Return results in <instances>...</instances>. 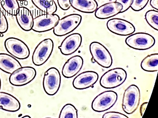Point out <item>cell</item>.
<instances>
[{"instance_id": "obj_10", "label": "cell", "mask_w": 158, "mask_h": 118, "mask_svg": "<svg viewBox=\"0 0 158 118\" xmlns=\"http://www.w3.org/2000/svg\"><path fill=\"white\" fill-rule=\"evenodd\" d=\"M36 75V69L31 67H22L10 75L9 82L13 86L22 87L30 83Z\"/></svg>"}, {"instance_id": "obj_22", "label": "cell", "mask_w": 158, "mask_h": 118, "mask_svg": "<svg viewBox=\"0 0 158 118\" xmlns=\"http://www.w3.org/2000/svg\"><path fill=\"white\" fill-rule=\"evenodd\" d=\"M32 3L41 11L45 14H54L57 7L54 0H31Z\"/></svg>"}, {"instance_id": "obj_12", "label": "cell", "mask_w": 158, "mask_h": 118, "mask_svg": "<svg viewBox=\"0 0 158 118\" xmlns=\"http://www.w3.org/2000/svg\"><path fill=\"white\" fill-rule=\"evenodd\" d=\"M106 25L110 31L119 36H129L134 34L135 30L132 23L123 19H110L107 22Z\"/></svg>"}, {"instance_id": "obj_7", "label": "cell", "mask_w": 158, "mask_h": 118, "mask_svg": "<svg viewBox=\"0 0 158 118\" xmlns=\"http://www.w3.org/2000/svg\"><path fill=\"white\" fill-rule=\"evenodd\" d=\"M61 83V76L58 69L55 67L49 68L44 74L43 87L45 92L52 96L58 92Z\"/></svg>"}, {"instance_id": "obj_16", "label": "cell", "mask_w": 158, "mask_h": 118, "mask_svg": "<svg viewBox=\"0 0 158 118\" xmlns=\"http://www.w3.org/2000/svg\"><path fill=\"white\" fill-rule=\"evenodd\" d=\"M122 9V5L120 3L116 2H109L98 8L95 16L100 19H106L118 14Z\"/></svg>"}, {"instance_id": "obj_24", "label": "cell", "mask_w": 158, "mask_h": 118, "mask_svg": "<svg viewBox=\"0 0 158 118\" xmlns=\"http://www.w3.org/2000/svg\"><path fill=\"white\" fill-rule=\"evenodd\" d=\"M59 118H77L78 111L73 105L68 104L61 110Z\"/></svg>"}, {"instance_id": "obj_32", "label": "cell", "mask_w": 158, "mask_h": 118, "mask_svg": "<svg viewBox=\"0 0 158 118\" xmlns=\"http://www.w3.org/2000/svg\"><path fill=\"white\" fill-rule=\"evenodd\" d=\"M150 4L153 9L158 10V0H151Z\"/></svg>"}, {"instance_id": "obj_8", "label": "cell", "mask_w": 158, "mask_h": 118, "mask_svg": "<svg viewBox=\"0 0 158 118\" xmlns=\"http://www.w3.org/2000/svg\"><path fill=\"white\" fill-rule=\"evenodd\" d=\"M118 100V94L113 91H107L97 96L92 101V109L97 112H102L111 108Z\"/></svg>"}, {"instance_id": "obj_15", "label": "cell", "mask_w": 158, "mask_h": 118, "mask_svg": "<svg viewBox=\"0 0 158 118\" xmlns=\"http://www.w3.org/2000/svg\"><path fill=\"white\" fill-rule=\"evenodd\" d=\"M83 58L79 55H75L68 59L64 65L62 71V75L66 78H71L81 71L83 67Z\"/></svg>"}, {"instance_id": "obj_23", "label": "cell", "mask_w": 158, "mask_h": 118, "mask_svg": "<svg viewBox=\"0 0 158 118\" xmlns=\"http://www.w3.org/2000/svg\"><path fill=\"white\" fill-rule=\"evenodd\" d=\"M0 3L3 10L9 14L16 16L20 7L18 0H0Z\"/></svg>"}, {"instance_id": "obj_3", "label": "cell", "mask_w": 158, "mask_h": 118, "mask_svg": "<svg viewBox=\"0 0 158 118\" xmlns=\"http://www.w3.org/2000/svg\"><path fill=\"white\" fill-rule=\"evenodd\" d=\"M82 17L78 14H71L62 18L53 29L55 36L62 37L70 34L81 24Z\"/></svg>"}, {"instance_id": "obj_13", "label": "cell", "mask_w": 158, "mask_h": 118, "mask_svg": "<svg viewBox=\"0 0 158 118\" xmlns=\"http://www.w3.org/2000/svg\"><path fill=\"white\" fill-rule=\"evenodd\" d=\"M82 43V36L78 33H74L66 37L58 48L63 55H69L75 53L81 47Z\"/></svg>"}, {"instance_id": "obj_26", "label": "cell", "mask_w": 158, "mask_h": 118, "mask_svg": "<svg viewBox=\"0 0 158 118\" xmlns=\"http://www.w3.org/2000/svg\"><path fill=\"white\" fill-rule=\"evenodd\" d=\"M149 0H133L131 7L135 11H139L145 7Z\"/></svg>"}, {"instance_id": "obj_4", "label": "cell", "mask_w": 158, "mask_h": 118, "mask_svg": "<svg viewBox=\"0 0 158 118\" xmlns=\"http://www.w3.org/2000/svg\"><path fill=\"white\" fill-rule=\"evenodd\" d=\"M89 51L93 60L103 68L111 67L113 60L110 52L103 45L97 41L92 42L89 45Z\"/></svg>"}, {"instance_id": "obj_28", "label": "cell", "mask_w": 158, "mask_h": 118, "mask_svg": "<svg viewBox=\"0 0 158 118\" xmlns=\"http://www.w3.org/2000/svg\"><path fill=\"white\" fill-rule=\"evenodd\" d=\"M102 118H128V117L122 113L116 112H109L105 113Z\"/></svg>"}, {"instance_id": "obj_20", "label": "cell", "mask_w": 158, "mask_h": 118, "mask_svg": "<svg viewBox=\"0 0 158 118\" xmlns=\"http://www.w3.org/2000/svg\"><path fill=\"white\" fill-rule=\"evenodd\" d=\"M72 7L81 12L91 14L95 12L98 8L95 0H70Z\"/></svg>"}, {"instance_id": "obj_29", "label": "cell", "mask_w": 158, "mask_h": 118, "mask_svg": "<svg viewBox=\"0 0 158 118\" xmlns=\"http://www.w3.org/2000/svg\"><path fill=\"white\" fill-rule=\"evenodd\" d=\"M133 1V0H115V2L122 5L123 9L120 13L125 12L128 10L131 7Z\"/></svg>"}, {"instance_id": "obj_1", "label": "cell", "mask_w": 158, "mask_h": 118, "mask_svg": "<svg viewBox=\"0 0 158 118\" xmlns=\"http://www.w3.org/2000/svg\"><path fill=\"white\" fill-rule=\"evenodd\" d=\"M127 77V72L123 68H112L102 75L100 80V85L106 89L117 88L124 83Z\"/></svg>"}, {"instance_id": "obj_18", "label": "cell", "mask_w": 158, "mask_h": 118, "mask_svg": "<svg viewBox=\"0 0 158 118\" xmlns=\"http://www.w3.org/2000/svg\"><path fill=\"white\" fill-rule=\"evenodd\" d=\"M21 108L19 101L14 96L4 92H0V108L7 112H15Z\"/></svg>"}, {"instance_id": "obj_14", "label": "cell", "mask_w": 158, "mask_h": 118, "mask_svg": "<svg viewBox=\"0 0 158 118\" xmlns=\"http://www.w3.org/2000/svg\"><path fill=\"white\" fill-rule=\"evenodd\" d=\"M98 79L99 75L96 72L89 71H84L74 79L73 85L76 89H85L93 87Z\"/></svg>"}, {"instance_id": "obj_21", "label": "cell", "mask_w": 158, "mask_h": 118, "mask_svg": "<svg viewBox=\"0 0 158 118\" xmlns=\"http://www.w3.org/2000/svg\"><path fill=\"white\" fill-rule=\"evenodd\" d=\"M141 67L144 71L154 72L158 70V54H153L147 55L143 59Z\"/></svg>"}, {"instance_id": "obj_25", "label": "cell", "mask_w": 158, "mask_h": 118, "mask_svg": "<svg viewBox=\"0 0 158 118\" xmlns=\"http://www.w3.org/2000/svg\"><path fill=\"white\" fill-rule=\"evenodd\" d=\"M146 22L150 26L155 30L158 31V10H148L145 15Z\"/></svg>"}, {"instance_id": "obj_19", "label": "cell", "mask_w": 158, "mask_h": 118, "mask_svg": "<svg viewBox=\"0 0 158 118\" xmlns=\"http://www.w3.org/2000/svg\"><path fill=\"white\" fill-rule=\"evenodd\" d=\"M22 67L21 63L15 57L9 54L0 53V69L7 74H12Z\"/></svg>"}, {"instance_id": "obj_31", "label": "cell", "mask_w": 158, "mask_h": 118, "mask_svg": "<svg viewBox=\"0 0 158 118\" xmlns=\"http://www.w3.org/2000/svg\"><path fill=\"white\" fill-rule=\"evenodd\" d=\"M148 102H146L143 103L141 105L140 108V112L141 117H142L143 116L144 113L145 112V111L146 110V108H147V106L148 105Z\"/></svg>"}, {"instance_id": "obj_6", "label": "cell", "mask_w": 158, "mask_h": 118, "mask_svg": "<svg viewBox=\"0 0 158 118\" xmlns=\"http://www.w3.org/2000/svg\"><path fill=\"white\" fill-rule=\"evenodd\" d=\"M54 42L51 39L42 40L35 48L32 56L33 63L36 66H41L48 61L54 49Z\"/></svg>"}, {"instance_id": "obj_34", "label": "cell", "mask_w": 158, "mask_h": 118, "mask_svg": "<svg viewBox=\"0 0 158 118\" xmlns=\"http://www.w3.org/2000/svg\"><path fill=\"white\" fill-rule=\"evenodd\" d=\"M1 86H2V82H1V78H0V90L1 89Z\"/></svg>"}, {"instance_id": "obj_17", "label": "cell", "mask_w": 158, "mask_h": 118, "mask_svg": "<svg viewBox=\"0 0 158 118\" xmlns=\"http://www.w3.org/2000/svg\"><path fill=\"white\" fill-rule=\"evenodd\" d=\"M18 24L22 30L30 31L33 26L34 18L30 10L25 7H20L16 15Z\"/></svg>"}, {"instance_id": "obj_30", "label": "cell", "mask_w": 158, "mask_h": 118, "mask_svg": "<svg viewBox=\"0 0 158 118\" xmlns=\"http://www.w3.org/2000/svg\"><path fill=\"white\" fill-rule=\"evenodd\" d=\"M57 1L59 7L62 10H69L71 7L70 0H57Z\"/></svg>"}, {"instance_id": "obj_35", "label": "cell", "mask_w": 158, "mask_h": 118, "mask_svg": "<svg viewBox=\"0 0 158 118\" xmlns=\"http://www.w3.org/2000/svg\"><path fill=\"white\" fill-rule=\"evenodd\" d=\"M18 1H20V2H23V1H27V0H18Z\"/></svg>"}, {"instance_id": "obj_9", "label": "cell", "mask_w": 158, "mask_h": 118, "mask_svg": "<svg viewBox=\"0 0 158 118\" xmlns=\"http://www.w3.org/2000/svg\"><path fill=\"white\" fill-rule=\"evenodd\" d=\"M4 46L9 54L18 59H26L30 55V50L28 46L22 40L16 38L7 39L5 41Z\"/></svg>"}, {"instance_id": "obj_27", "label": "cell", "mask_w": 158, "mask_h": 118, "mask_svg": "<svg viewBox=\"0 0 158 118\" xmlns=\"http://www.w3.org/2000/svg\"><path fill=\"white\" fill-rule=\"evenodd\" d=\"M9 29V24L7 19L3 12L0 9V34H3L6 32Z\"/></svg>"}, {"instance_id": "obj_5", "label": "cell", "mask_w": 158, "mask_h": 118, "mask_svg": "<svg viewBox=\"0 0 158 118\" xmlns=\"http://www.w3.org/2000/svg\"><path fill=\"white\" fill-rule=\"evenodd\" d=\"M154 38L148 33H136L132 34L125 40V43L130 48L135 50H147L155 45Z\"/></svg>"}, {"instance_id": "obj_2", "label": "cell", "mask_w": 158, "mask_h": 118, "mask_svg": "<svg viewBox=\"0 0 158 118\" xmlns=\"http://www.w3.org/2000/svg\"><path fill=\"white\" fill-rule=\"evenodd\" d=\"M141 101V92L138 86L131 85L124 92L122 107L126 114H132L137 109Z\"/></svg>"}, {"instance_id": "obj_33", "label": "cell", "mask_w": 158, "mask_h": 118, "mask_svg": "<svg viewBox=\"0 0 158 118\" xmlns=\"http://www.w3.org/2000/svg\"><path fill=\"white\" fill-rule=\"evenodd\" d=\"M23 118H31V117L29 116H23Z\"/></svg>"}, {"instance_id": "obj_11", "label": "cell", "mask_w": 158, "mask_h": 118, "mask_svg": "<svg viewBox=\"0 0 158 118\" xmlns=\"http://www.w3.org/2000/svg\"><path fill=\"white\" fill-rule=\"evenodd\" d=\"M60 19L56 14H44L34 19L32 30L38 33H43L53 29Z\"/></svg>"}]
</instances>
